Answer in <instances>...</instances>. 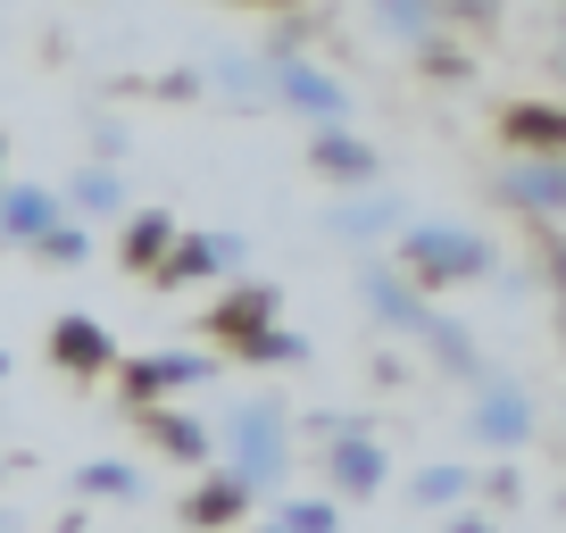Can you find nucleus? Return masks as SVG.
<instances>
[{
  "instance_id": "obj_1",
  "label": "nucleus",
  "mask_w": 566,
  "mask_h": 533,
  "mask_svg": "<svg viewBox=\"0 0 566 533\" xmlns=\"http://www.w3.org/2000/svg\"><path fill=\"white\" fill-rule=\"evenodd\" d=\"M408 275L417 284H467V275H492V250L459 226H417L408 233Z\"/></svg>"
},
{
  "instance_id": "obj_2",
  "label": "nucleus",
  "mask_w": 566,
  "mask_h": 533,
  "mask_svg": "<svg viewBox=\"0 0 566 533\" xmlns=\"http://www.w3.org/2000/svg\"><path fill=\"white\" fill-rule=\"evenodd\" d=\"M266 309H275V292H242V301H226L209 317V334L226 342V351H250V358H301L292 334H266Z\"/></svg>"
},
{
  "instance_id": "obj_3",
  "label": "nucleus",
  "mask_w": 566,
  "mask_h": 533,
  "mask_svg": "<svg viewBox=\"0 0 566 533\" xmlns=\"http://www.w3.org/2000/svg\"><path fill=\"white\" fill-rule=\"evenodd\" d=\"M275 475H283V417L259 400V409L233 417V483L259 492V483H275Z\"/></svg>"
},
{
  "instance_id": "obj_4",
  "label": "nucleus",
  "mask_w": 566,
  "mask_h": 533,
  "mask_svg": "<svg viewBox=\"0 0 566 533\" xmlns=\"http://www.w3.org/2000/svg\"><path fill=\"white\" fill-rule=\"evenodd\" d=\"M242 259V242H226V233H184V242H167V275H226V266Z\"/></svg>"
},
{
  "instance_id": "obj_5",
  "label": "nucleus",
  "mask_w": 566,
  "mask_h": 533,
  "mask_svg": "<svg viewBox=\"0 0 566 533\" xmlns=\"http://www.w3.org/2000/svg\"><path fill=\"white\" fill-rule=\"evenodd\" d=\"M0 226L18 233V242H42L59 226V200L51 192H0Z\"/></svg>"
},
{
  "instance_id": "obj_6",
  "label": "nucleus",
  "mask_w": 566,
  "mask_h": 533,
  "mask_svg": "<svg viewBox=\"0 0 566 533\" xmlns=\"http://www.w3.org/2000/svg\"><path fill=\"white\" fill-rule=\"evenodd\" d=\"M275 84L292 92V101H301V108H317V117H342V92L325 84L317 67H301V59H275Z\"/></svg>"
},
{
  "instance_id": "obj_7",
  "label": "nucleus",
  "mask_w": 566,
  "mask_h": 533,
  "mask_svg": "<svg viewBox=\"0 0 566 533\" xmlns=\"http://www.w3.org/2000/svg\"><path fill=\"white\" fill-rule=\"evenodd\" d=\"M325 467H334V483H342V492H375V483H384V450H375V442H358V433H350V442H342Z\"/></svg>"
},
{
  "instance_id": "obj_8",
  "label": "nucleus",
  "mask_w": 566,
  "mask_h": 533,
  "mask_svg": "<svg viewBox=\"0 0 566 533\" xmlns=\"http://www.w3.org/2000/svg\"><path fill=\"white\" fill-rule=\"evenodd\" d=\"M59 367H108V334L92 317H67L59 325Z\"/></svg>"
},
{
  "instance_id": "obj_9",
  "label": "nucleus",
  "mask_w": 566,
  "mask_h": 533,
  "mask_svg": "<svg viewBox=\"0 0 566 533\" xmlns=\"http://www.w3.org/2000/svg\"><path fill=\"white\" fill-rule=\"evenodd\" d=\"M192 375H200V358H142V367H125V391H134V400H150V391L192 384Z\"/></svg>"
},
{
  "instance_id": "obj_10",
  "label": "nucleus",
  "mask_w": 566,
  "mask_h": 533,
  "mask_svg": "<svg viewBox=\"0 0 566 533\" xmlns=\"http://www.w3.org/2000/svg\"><path fill=\"white\" fill-rule=\"evenodd\" d=\"M317 167L325 176H375V150L350 143V134H317Z\"/></svg>"
},
{
  "instance_id": "obj_11",
  "label": "nucleus",
  "mask_w": 566,
  "mask_h": 533,
  "mask_svg": "<svg viewBox=\"0 0 566 533\" xmlns=\"http://www.w3.org/2000/svg\"><path fill=\"white\" fill-rule=\"evenodd\" d=\"M509 143L558 150V108H509Z\"/></svg>"
},
{
  "instance_id": "obj_12",
  "label": "nucleus",
  "mask_w": 566,
  "mask_h": 533,
  "mask_svg": "<svg viewBox=\"0 0 566 533\" xmlns=\"http://www.w3.org/2000/svg\"><path fill=\"white\" fill-rule=\"evenodd\" d=\"M167 242H176V226H167V217H134V233H125V259H134V266H159Z\"/></svg>"
},
{
  "instance_id": "obj_13",
  "label": "nucleus",
  "mask_w": 566,
  "mask_h": 533,
  "mask_svg": "<svg viewBox=\"0 0 566 533\" xmlns=\"http://www.w3.org/2000/svg\"><path fill=\"white\" fill-rule=\"evenodd\" d=\"M242 500H250V492H242L233 475H226V483H209V492L192 500V525H226V516H242Z\"/></svg>"
},
{
  "instance_id": "obj_14",
  "label": "nucleus",
  "mask_w": 566,
  "mask_h": 533,
  "mask_svg": "<svg viewBox=\"0 0 566 533\" xmlns=\"http://www.w3.org/2000/svg\"><path fill=\"white\" fill-rule=\"evenodd\" d=\"M483 433H492V442H516V433H525V400H516V391H492V400H483Z\"/></svg>"
},
{
  "instance_id": "obj_15",
  "label": "nucleus",
  "mask_w": 566,
  "mask_h": 533,
  "mask_svg": "<svg viewBox=\"0 0 566 533\" xmlns=\"http://www.w3.org/2000/svg\"><path fill=\"white\" fill-rule=\"evenodd\" d=\"M150 433H159V442L176 450V459H209V433H200V426H184V417H150Z\"/></svg>"
},
{
  "instance_id": "obj_16",
  "label": "nucleus",
  "mask_w": 566,
  "mask_h": 533,
  "mask_svg": "<svg viewBox=\"0 0 566 533\" xmlns=\"http://www.w3.org/2000/svg\"><path fill=\"white\" fill-rule=\"evenodd\" d=\"M509 192L525 200V209H558V176H549V167H533V176H516Z\"/></svg>"
},
{
  "instance_id": "obj_17",
  "label": "nucleus",
  "mask_w": 566,
  "mask_h": 533,
  "mask_svg": "<svg viewBox=\"0 0 566 533\" xmlns=\"http://www.w3.org/2000/svg\"><path fill=\"white\" fill-rule=\"evenodd\" d=\"M283 533H334V509H325V500H292V509H283Z\"/></svg>"
},
{
  "instance_id": "obj_18",
  "label": "nucleus",
  "mask_w": 566,
  "mask_h": 533,
  "mask_svg": "<svg viewBox=\"0 0 566 533\" xmlns=\"http://www.w3.org/2000/svg\"><path fill=\"white\" fill-rule=\"evenodd\" d=\"M467 492V467H424L417 475V500H459Z\"/></svg>"
},
{
  "instance_id": "obj_19",
  "label": "nucleus",
  "mask_w": 566,
  "mask_h": 533,
  "mask_svg": "<svg viewBox=\"0 0 566 533\" xmlns=\"http://www.w3.org/2000/svg\"><path fill=\"white\" fill-rule=\"evenodd\" d=\"M42 259H51V266H84V233L51 226V233H42Z\"/></svg>"
},
{
  "instance_id": "obj_20",
  "label": "nucleus",
  "mask_w": 566,
  "mask_h": 533,
  "mask_svg": "<svg viewBox=\"0 0 566 533\" xmlns=\"http://www.w3.org/2000/svg\"><path fill=\"white\" fill-rule=\"evenodd\" d=\"M75 209H117V176H84L75 184Z\"/></svg>"
},
{
  "instance_id": "obj_21",
  "label": "nucleus",
  "mask_w": 566,
  "mask_h": 533,
  "mask_svg": "<svg viewBox=\"0 0 566 533\" xmlns=\"http://www.w3.org/2000/svg\"><path fill=\"white\" fill-rule=\"evenodd\" d=\"M84 492H134V467H84Z\"/></svg>"
},
{
  "instance_id": "obj_22",
  "label": "nucleus",
  "mask_w": 566,
  "mask_h": 533,
  "mask_svg": "<svg viewBox=\"0 0 566 533\" xmlns=\"http://www.w3.org/2000/svg\"><path fill=\"white\" fill-rule=\"evenodd\" d=\"M342 226H350V233H375V226H391V209H384V200H367V209H342Z\"/></svg>"
},
{
  "instance_id": "obj_23",
  "label": "nucleus",
  "mask_w": 566,
  "mask_h": 533,
  "mask_svg": "<svg viewBox=\"0 0 566 533\" xmlns=\"http://www.w3.org/2000/svg\"><path fill=\"white\" fill-rule=\"evenodd\" d=\"M459 533H492V525H483V516H459Z\"/></svg>"
},
{
  "instance_id": "obj_24",
  "label": "nucleus",
  "mask_w": 566,
  "mask_h": 533,
  "mask_svg": "<svg viewBox=\"0 0 566 533\" xmlns=\"http://www.w3.org/2000/svg\"><path fill=\"white\" fill-rule=\"evenodd\" d=\"M0 375H9V358H0Z\"/></svg>"
}]
</instances>
